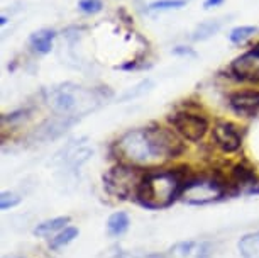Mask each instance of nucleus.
<instances>
[{
    "instance_id": "1",
    "label": "nucleus",
    "mask_w": 259,
    "mask_h": 258,
    "mask_svg": "<svg viewBox=\"0 0 259 258\" xmlns=\"http://www.w3.org/2000/svg\"><path fill=\"white\" fill-rule=\"evenodd\" d=\"M117 152L131 165H153L183 153L178 136L164 128H143L125 133L117 141Z\"/></svg>"
},
{
    "instance_id": "2",
    "label": "nucleus",
    "mask_w": 259,
    "mask_h": 258,
    "mask_svg": "<svg viewBox=\"0 0 259 258\" xmlns=\"http://www.w3.org/2000/svg\"><path fill=\"white\" fill-rule=\"evenodd\" d=\"M185 183L173 172L149 173L143 178L138 191V199L148 209H164L182 196Z\"/></svg>"
},
{
    "instance_id": "3",
    "label": "nucleus",
    "mask_w": 259,
    "mask_h": 258,
    "mask_svg": "<svg viewBox=\"0 0 259 258\" xmlns=\"http://www.w3.org/2000/svg\"><path fill=\"white\" fill-rule=\"evenodd\" d=\"M99 100L100 99L95 97L94 90H87L83 87H76L71 84L58 87L50 95V105L58 114L65 116V118L87 114L99 104Z\"/></svg>"
},
{
    "instance_id": "4",
    "label": "nucleus",
    "mask_w": 259,
    "mask_h": 258,
    "mask_svg": "<svg viewBox=\"0 0 259 258\" xmlns=\"http://www.w3.org/2000/svg\"><path fill=\"white\" fill-rule=\"evenodd\" d=\"M146 175L129 165H117L104 175V186L110 196L117 199H129L133 194L138 196L139 186Z\"/></svg>"
},
{
    "instance_id": "5",
    "label": "nucleus",
    "mask_w": 259,
    "mask_h": 258,
    "mask_svg": "<svg viewBox=\"0 0 259 258\" xmlns=\"http://www.w3.org/2000/svg\"><path fill=\"white\" fill-rule=\"evenodd\" d=\"M224 196V189L217 180L212 178H195L183 186L182 196L183 201L192 206H203L210 204Z\"/></svg>"
},
{
    "instance_id": "6",
    "label": "nucleus",
    "mask_w": 259,
    "mask_h": 258,
    "mask_svg": "<svg viewBox=\"0 0 259 258\" xmlns=\"http://www.w3.org/2000/svg\"><path fill=\"white\" fill-rule=\"evenodd\" d=\"M173 128L188 141H200L208 131V121L200 114L177 113L169 118Z\"/></svg>"
},
{
    "instance_id": "7",
    "label": "nucleus",
    "mask_w": 259,
    "mask_h": 258,
    "mask_svg": "<svg viewBox=\"0 0 259 258\" xmlns=\"http://www.w3.org/2000/svg\"><path fill=\"white\" fill-rule=\"evenodd\" d=\"M231 68L239 80L259 84V45L252 46L251 51L234 60Z\"/></svg>"
},
{
    "instance_id": "8",
    "label": "nucleus",
    "mask_w": 259,
    "mask_h": 258,
    "mask_svg": "<svg viewBox=\"0 0 259 258\" xmlns=\"http://www.w3.org/2000/svg\"><path fill=\"white\" fill-rule=\"evenodd\" d=\"M213 141L222 152L234 153L241 148L242 138L232 123H217L213 128Z\"/></svg>"
},
{
    "instance_id": "9",
    "label": "nucleus",
    "mask_w": 259,
    "mask_h": 258,
    "mask_svg": "<svg viewBox=\"0 0 259 258\" xmlns=\"http://www.w3.org/2000/svg\"><path fill=\"white\" fill-rule=\"evenodd\" d=\"M229 104L239 116H246V118L256 116L259 113V90L234 92L229 97Z\"/></svg>"
},
{
    "instance_id": "10",
    "label": "nucleus",
    "mask_w": 259,
    "mask_h": 258,
    "mask_svg": "<svg viewBox=\"0 0 259 258\" xmlns=\"http://www.w3.org/2000/svg\"><path fill=\"white\" fill-rule=\"evenodd\" d=\"M173 258H212V246L207 241H183L171 248Z\"/></svg>"
},
{
    "instance_id": "11",
    "label": "nucleus",
    "mask_w": 259,
    "mask_h": 258,
    "mask_svg": "<svg viewBox=\"0 0 259 258\" xmlns=\"http://www.w3.org/2000/svg\"><path fill=\"white\" fill-rule=\"evenodd\" d=\"M56 32L53 29H41V31H36L31 36V45L37 53H50L53 50V40H55Z\"/></svg>"
},
{
    "instance_id": "12",
    "label": "nucleus",
    "mask_w": 259,
    "mask_h": 258,
    "mask_svg": "<svg viewBox=\"0 0 259 258\" xmlns=\"http://www.w3.org/2000/svg\"><path fill=\"white\" fill-rule=\"evenodd\" d=\"M239 251L242 258H259V233L246 235L239 241Z\"/></svg>"
},
{
    "instance_id": "13",
    "label": "nucleus",
    "mask_w": 259,
    "mask_h": 258,
    "mask_svg": "<svg viewBox=\"0 0 259 258\" xmlns=\"http://www.w3.org/2000/svg\"><path fill=\"white\" fill-rule=\"evenodd\" d=\"M129 228V217L125 212H114L107 221V231L110 236H120L124 235Z\"/></svg>"
},
{
    "instance_id": "14",
    "label": "nucleus",
    "mask_w": 259,
    "mask_h": 258,
    "mask_svg": "<svg viewBox=\"0 0 259 258\" xmlns=\"http://www.w3.org/2000/svg\"><path fill=\"white\" fill-rule=\"evenodd\" d=\"M68 223H70V217H68V216L50 219V221H45V223H41V225H37L36 230H34V235H37V236L51 235V233H56V231L63 230Z\"/></svg>"
},
{
    "instance_id": "15",
    "label": "nucleus",
    "mask_w": 259,
    "mask_h": 258,
    "mask_svg": "<svg viewBox=\"0 0 259 258\" xmlns=\"http://www.w3.org/2000/svg\"><path fill=\"white\" fill-rule=\"evenodd\" d=\"M221 29V22L217 21H208V22H203L200 24V26L197 27V31L193 32V40L195 41H203L207 40V38H210L212 34H215Z\"/></svg>"
},
{
    "instance_id": "16",
    "label": "nucleus",
    "mask_w": 259,
    "mask_h": 258,
    "mask_svg": "<svg viewBox=\"0 0 259 258\" xmlns=\"http://www.w3.org/2000/svg\"><path fill=\"white\" fill-rule=\"evenodd\" d=\"M256 32H257V27H254V26H239L236 29H232L231 34H229V38H231L232 43L241 45V43L247 41L249 38L254 36Z\"/></svg>"
},
{
    "instance_id": "17",
    "label": "nucleus",
    "mask_w": 259,
    "mask_h": 258,
    "mask_svg": "<svg viewBox=\"0 0 259 258\" xmlns=\"http://www.w3.org/2000/svg\"><path fill=\"white\" fill-rule=\"evenodd\" d=\"M78 236V230L76 228H65L61 233H58V235L51 240V246L53 248H61L68 245V243H71L75 238Z\"/></svg>"
},
{
    "instance_id": "18",
    "label": "nucleus",
    "mask_w": 259,
    "mask_h": 258,
    "mask_svg": "<svg viewBox=\"0 0 259 258\" xmlns=\"http://www.w3.org/2000/svg\"><path fill=\"white\" fill-rule=\"evenodd\" d=\"M185 0H156L149 4V11H171V9H182L185 7Z\"/></svg>"
},
{
    "instance_id": "19",
    "label": "nucleus",
    "mask_w": 259,
    "mask_h": 258,
    "mask_svg": "<svg viewBox=\"0 0 259 258\" xmlns=\"http://www.w3.org/2000/svg\"><path fill=\"white\" fill-rule=\"evenodd\" d=\"M78 7L85 14H97L104 9V4H102V0H80Z\"/></svg>"
},
{
    "instance_id": "20",
    "label": "nucleus",
    "mask_w": 259,
    "mask_h": 258,
    "mask_svg": "<svg viewBox=\"0 0 259 258\" xmlns=\"http://www.w3.org/2000/svg\"><path fill=\"white\" fill-rule=\"evenodd\" d=\"M19 202H21V197L14 192H2V196H0V207L2 209L16 207Z\"/></svg>"
},
{
    "instance_id": "21",
    "label": "nucleus",
    "mask_w": 259,
    "mask_h": 258,
    "mask_svg": "<svg viewBox=\"0 0 259 258\" xmlns=\"http://www.w3.org/2000/svg\"><path fill=\"white\" fill-rule=\"evenodd\" d=\"M222 2H224V0H205V2H203V7H205V9H212V7L221 6Z\"/></svg>"
},
{
    "instance_id": "22",
    "label": "nucleus",
    "mask_w": 259,
    "mask_h": 258,
    "mask_svg": "<svg viewBox=\"0 0 259 258\" xmlns=\"http://www.w3.org/2000/svg\"><path fill=\"white\" fill-rule=\"evenodd\" d=\"M175 53H177V55H192V56H195L193 51H190V50H180V48H177V50H175Z\"/></svg>"
},
{
    "instance_id": "23",
    "label": "nucleus",
    "mask_w": 259,
    "mask_h": 258,
    "mask_svg": "<svg viewBox=\"0 0 259 258\" xmlns=\"http://www.w3.org/2000/svg\"><path fill=\"white\" fill-rule=\"evenodd\" d=\"M139 258H164L163 255H146V256H139Z\"/></svg>"
}]
</instances>
